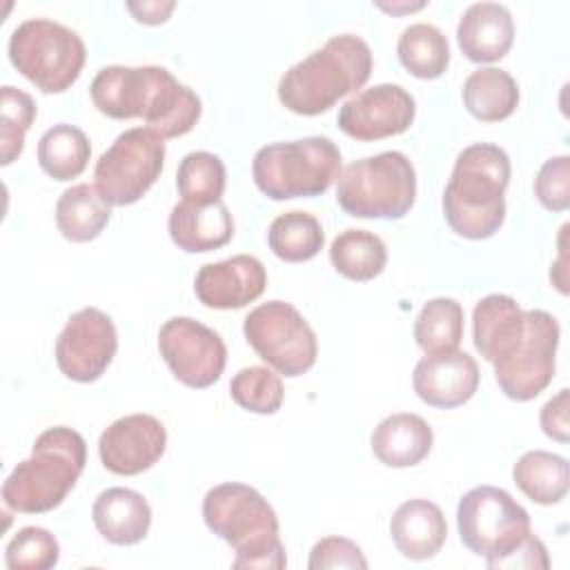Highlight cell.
Instances as JSON below:
<instances>
[{
    "instance_id": "6da1fadb",
    "label": "cell",
    "mask_w": 570,
    "mask_h": 570,
    "mask_svg": "<svg viewBox=\"0 0 570 570\" xmlns=\"http://www.w3.org/2000/svg\"><path fill=\"white\" fill-rule=\"evenodd\" d=\"M510 183V158L492 142L465 147L443 189V216L454 234L483 240L494 236L505 220V189Z\"/></svg>"
},
{
    "instance_id": "7a4b0ae2",
    "label": "cell",
    "mask_w": 570,
    "mask_h": 570,
    "mask_svg": "<svg viewBox=\"0 0 570 570\" xmlns=\"http://www.w3.org/2000/svg\"><path fill=\"white\" fill-rule=\"evenodd\" d=\"M372 73V49L354 36H332L321 49L292 65L278 80V100L298 116H318L338 98L361 89Z\"/></svg>"
},
{
    "instance_id": "3957f363",
    "label": "cell",
    "mask_w": 570,
    "mask_h": 570,
    "mask_svg": "<svg viewBox=\"0 0 570 570\" xmlns=\"http://www.w3.org/2000/svg\"><path fill=\"white\" fill-rule=\"evenodd\" d=\"M203 519L234 548V568L283 570L287 566L278 517L256 488L234 481L212 488L203 499Z\"/></svg>"
},
{
    "instance_id": "277c9868",
    "label": "cell",
    "mask_w": 570,
    "mask_h": 570,
    "mask_svg": "<svg viewBox=\"0 0 570 570\" xmlns=\"http://www.w3.org/2000/svg\"><path fill=\"white\" fill-rule=\"evenodd\" d=\"M87 463L85 439L65 425L45 430L31 456L20 461L2 483L7 508L24 514H42L58 508L76 485Z\"/></svg>"
},
{
    "instance_id": "5b68a950",
    "label": "cell",
    "mask_w": 570,
    "mask_h": 570,
    "mask_svg": "<svg viewBox=\"0 0 570 570\" xmlns=\"http://www.w3.org/2000/svg\"><path fill=\"white\" fill-rule=\"evenodd\" d=\"M256 187L272 200L314 198L341 176V151L327 136L261 147L252 160Z\"/></svg>"
},
{
    "instance_id": "8992f818",
    "label": "cell",
    "mask_w": 570,
    "mask_h": 570,
    "mask_svg": "<svg viewBox=\"0 0 570 570\" xmlns=\"http://www.w3.org/2000/svg\"><path fill=\"white\" fill-rule=\"evenodd\" d=\"M414 198L416 174L401 151L358 158L336 180V203L356 218H403Z\"/></svg>"
},
{
    "instance_id": "52a82bcc",
    "label": "cell",
    "mask_w": 570,
    "mask_h": 570,
    "mask_svg": "<svg viewBox=\"0 0 570 570\" xmlns=\"http://www.w3.org/2000/svg\"><path fill=\"white\" fill-rule=\"evenodd\" d=\"M85 58L82 38L56 20L29 18L9 38L11 65L45 94L67 91L78 80Z\"/></svg>"
},
{
    "instance_id": "ba28073f",
    "label": "cell",
    "mask_w": 570,
    "mask_h": 570,
    "mask_svg": "<svg viewBox=\"0 0 570 570\" xmlns=\"http://www.w3.org/2000/svg\"><path fill=\"white\" fill-rule=\"evenodd\" d=\"M461 543L485 563H494L514 550L532 530L530 514L505 490L479 485L468 490L456 505Z\"/></svg>"
},
{
    "instance_id": "9c48e42d",
    "label": "cell",
    "mask_w": 570,
    "mask_h": 570,
    "mask_svg": "<svg viewBox=\"0 0 570 570\" xmlns=\"http://www.w3.org/2000/svg\"><path fill=\"white\" fill-rule=\"evenodd\" d=\"M165 165V138L149 127L122 131L94 167V187L111 207L140 200Z\"/></svg>"
},
{
    "instance_id": "30bf717a",
    "label": "cell",
    "mask_w": 570,
    "mask_h": 570,
    "mask_svg": "<svg viewBox=\"0 0 570 570\" xmlns=\"http://www.w3.org/2000/svg\"><path fill=\"white\" fill-rule=\"evenodd\" d=\"M243 332L252 350L278 374L301 376L316 363V334L303 314L285 301L254 307L245 316Z\"/></svg>"
},
{
    "instance_id": "8fae6325",
    "label": "cell",
    "mask_w": 570,
    "mask_h": 570,
    "mask_svg": "<svg viewBox=\"0 0 570 570\" xmlns=\"http://www.w3.org/2000/svg\"><path fill=\"white\" fill-rule=\"evenodd\" d=\"M559 323L546 309L525 312V334L519 347L494 365V379L501 392L512 401H532L554 376V356L559 347Z\"/></svg>"
},
{
    "instance_id": "7c38bea8",
    "label": "cell",
    "mask_w": 570,
    "mask_h": 570,
    "mask_svg": "<svg viewBox=\"0 0 570 570\" xmlns=\"http://www.w3.org/2000/svg\"><path fill=\"white\" fill-rule=\"evenodd\" d=\"M158 350L171 374L194 390L214 385L227 363L220 334L189 316H174L163 323Z\"/></svg>"
},
{
    "instance_id": "4fadbf2b",
    "label": "cell",
    "mask_w": 570,
    "mask_h": 570,
    "mask_svg": "<svg viewBox=\"0 0 570 570\" xmlns=\"http://www.w3.org/2000/svg\"><path fill=\"white\" fill-rule=\"evenodd\" d=\"M118 350L111 316L98 307H82L69 316L56 341L60 372L78 383H91L105 374Z\"/></svg>"
},
{
    "instance_id": "5bb4252c",
    "label": "cell",
    "mask_w": 570,
    "mask_h": 570,
    "mask_svg": "<svg viewBox=\"0 0 570 570\" xmlns=\"http://www.w3.org/2000/svg\"><path fill=\"white\" fill-rule=\"evenodd\" d=\"M416 114L407 89L381 82L363 89L338 109V129L356 140H381L403 134Z\"/></svg>"
},
{
    "instance_id": "9a60e30c",
    "label": "cell",
    "mask_w": 570,
    "mask_h": 570,
    "mask_svg": "<svg viewBox=\"0 0 570 570\" xmlns=\"http://www.w3.org/2000/svg\"><path fill=\"white\" fill-rule=\"evenodd\" d=\"M167 448V430L151 414H127L102 430L98 456L102 465L120 476L149 470Z\"/></svg>"
},
{
    "instance_id": "2e32d148",
    "label": "cell",
    "mask_w": 570,
    "mask_h": 570,
    "mask_svg": "<svg viewBox=\"0 0 570 570\" xmlns=\"http://www.w3.org/2000/svg\"><path fill=\"white\" fill-rule=\"evenodd\" d=\"M267 285V272L256 256L236 254L207 263L194 278L196 298L212 309H240L256 301Z\"/></svg>"
},
{
    "instance_id": "e0dca14e",
    "label": "cell",
    "mask_w": 570,
    "mask_h": 570,
    "mask_svg": "<svg viewBox=\"0 0 570 570\" xmlns=\"http://www.w3.org/2000/svg\"><path fill=\"white\" fill-rule=\"evenodd\" d=\"M479 365L461 350L425 354L412 372L416 396L432 407H456L468 403L479 387Z\"/></svg>"
},
{
    "instance_id": "ac0fdd59",
    "label": "cell",
    "mask_w": 570,
    "mask_h": 570,
    "mask_svg": "<svg viewBox=\"0 0 570 570\" xmlns=\"http://www.w3.org/2000/svg\"><path fill=\"white\" fill-rule=\"evenodd\" d=\"M165 67H102L91 80L89 94L96 109L114 120L142 118Z\"/></svg>"
},
{
    "instance_id": "d6986e66",
    "label": "cell",
    "mask_w": 570,
    "mask_h": 570,
    "mask_svg": "<svg viewBox=\"0 0 570 570\" xmlns=\"http://www.w3.org/2000/svg\"><path fill=\"white\" fill-rule=\"evenodd\" d=\"M525 334V312L512 296L488 294L472 312V341L488 363L508 358Z\"/></svg>"
},
{
    "instance_id": "ffe728a7",
    "label": "cell",
    "mask_w": 570,
    "mask_h": 570,
    "mask_svg": "<svg viewBox=\"0 0 570 570\" xmlns=\"http://www.w3.org/2000/svg\"><path fill=\"white\" fill-rule=\"evenodd\" d=\"M514 40V20L505 4L474 2L456 24V42L472 62L501 60Z\"/></svg>"
},
{
    "instance_id": "44dd1931",
    "label": "cell",
    "mask_w": 570,
    "mask_h": 570,
    "mask_svg": "<svg viewBox=\"0 0 570 570\" xmlns=\"http://www.w3.org/2000/svg\"><path fill=\"white\" fill-rule=\"evenodd\" d=\"M169 236L189 254H203L227 245L234 236V220L223 200L189 203L180 200L169 212Z\"/></svg>"
},
{
    "instance_id": "7402d4cb",
    "label": "cell",
    "mask_w": 570,
    "mask_h": 570,
    "mask_svg": "<svg viewBox=\"0 0 570 570\" xmlns=\"http://www.w3.org/2000/svg\"><path fill=\"white\" fill-rule=\"evenodd\" d=\"M390 534L396 550L412 561L432 559L448 539V523L441 508L428 499L401 503L390 519Z\"/></svg>"
},
{
    "instance_id": "603a6c76",
    "label": "cell",
    "mask_w": 570,
    "mask_h": 570,
    "mask_svg": "<svg viewBox=\"0 0 570 570\" xmlns=\"http://www.w3.org/2000/svg\"><path fill=\"white\" fill-rule=\"evenodd\" d=\"M91 519L109 543L134 546L149 532L151 508L147 499L131 488H107L96 497Z\"/></svg>"
},
{
    "instance_id": "cb8c5ba5",
    "label": "cell",
    "mask_w": 570,
    "mask_h": 570,
    "mask_svg": "<svg viewBox=\"0 0 570 570\" xmlns=\"http://www.w3.org/2000/svg\"><path fill=\"white\" fill-rule=\"evenodd\" d=\"M370 443L374 456L387 468H412L430 454L434 434L423 416L399 412L374 428Z\"/></svg>"
},
{
    "instance_id": "d4e9b609",
    "label": "cell",
    "mask_w": 570,
    "mask_h": 570,
    "mask_svg": "<svg viewBox=\"0 0 570 570\" xmlns=\"http://www.w3.org/2000/svg\"><path fill=\"white\" fill-rule=\"evenodd\" d=\"M111 218V205L94 185L80 183L65 189L56 203L58 232L71 243H87L100 236Z\"/></svg>"
},
{
    "instance_id": "484cf974",
    "label": "cell",
    "mask_w": 570,
    "mask_h": 570,
    "mask_svg": "<svg viewBox=\"0 0 570 570\" xmlns=\"http://www.w3.org/2000/svg\"><path fill=\"white\" fill-rule=\"evenodd\" d=\"M461 96L465 109L474 118L483 122H499L517 109L519 85L505 69L481 67L465 78Z\"/></svg>"
},
{
    "instance_id": "4316f807",
    "label": "cell",
    "mask_w": 570,
    "mask_h": 570,
    "mask_svg": "<svg viewBox=\"0 0 570 570\" xmlns=\"http://www.w3.org/2000/svg\"><path fill=\"white\" fill-rule=\"evenodd\" d=\"M512 479L528 499L539 505H552L568 494L570 470L561 454L530 450L514 463Z\"/></svg>"
},
{
    "instance_id": "83f0119b",
    "label": "cell",
    "mask_w": 570,
    "mask_h": 570,
    "mask_svg": "<svg viewBox=\"0 0 570 570\" xmlns=\"http://www.w3.org/2000/svg\"><path fill=\"white\" fill-rule=\"evenodd\" d=\"M91 145L82 129L60 122L49 127L38 140V165L56 180L80 176L89 163Z\"/></svg>"
},
{
    "instance_id": "f1b7e54d",
    "label": "cell",
    "mask_w": 570,
    "mask_h": 570,
    "mask_svg": "<svg viewBox=\"0 0 570 570\" xmlns=\"http://www.w3.org/2000/svg\"><path fill=\"white\" fill-rule=\"evenodd\" d=\"M401 65L421 80H432L445 73L450 65V45L445 33L428 22H414L403 29L396 42Z\"/></svg>"
},
{
    "instance_id": "f546056e",
    "label": "cell",
    "mask_w": 570,
    "mask_h": 570,
    "mask_svg": "<svg viewBox=\"0 0 570 570\" xmlns=\"http://www.w3.org/2000/svg\"><path fill=\"white\" fill-rule=\"evenodd\" d=\"M334 269L350 281H372L385 269V243L367 229H345L330 245Z\"/></svg>"
},
{
    "instance_id": "4dcf8cb0",
    "label": "cell",
    "mask_w": 570,
    "mask_h": 570,
    "mask_svg": "<svg viewBox=\"0 0 570 570\" xmlns=\"http://www.w3.org/2000/svg\"><path fill=\"white\" fill-rule=\"evenodd\" d=\"M267 243L274 256L281 261L303 263L323 249L325 234L316 216L303 209H292L272 220Z\"/></svg>"
},
{
    "instance_id": "1f68e13d",
    "label": "cell",
    "mask_w": 570,
    "mask_h": 570,
    "mask_svg": "<svg viewBox=\"0 0 570 570\" xmlns=\"http://www.w3.org/2000/svg\"><path fill=\"white\" fill-rule=\"evenodd\" d=\"M463 338V307L454 298L428 301L414 321V341L425 354L452 352Z\"/></svg>"
},
{
    "instance_id": "d6a6232c",
    "label": "cell",
    "mask_w": 570,
    "mask_h": 570,
    "mask_svg": "<svg viewBox=\"0 0 570 570\" xmlns=\"http://www.w3.org/2000/svg\"><path fill=\"white\" fill-rule=\"evenodd\" d=\"M227 183L223 160L212 151H189L176 171V187L183 200L214 203L220 200Z\"/></svg>"
},
{
    "instance_id": "836d02e7",
    "label": "cell",
    "mask_w": 570,
    "mask_h": 570,
    "mask_svg": "<svg viewBox=\"0 0 570 570\" xmlns=\"http://www.w3.org/2000/svg\"><path fill=\"white\" fill-rule=\"evenodd\" d=\"M229 394L236 405L254 414H274L283 405V381L269 367L249 365L234 374L229 381Z\"/></svg>"
},
{
    "instance_id": "e575fe53",
    "label": "cell",
    "mask_w": 570,
    "mask_h": 570,
    "mask_svg": "<svg viewBox=\"0 0 570 570\" xmlns=\"http://www.w3.org/2000/svg\"><path fill=\"white\" fill-rule=\"evenodd\" d=\"M36 118L33 98L11 85L2 87V116H0V142L2 165H11L24 147V134Z\"/></svg>"
},
{
    "instance_id": "d590c367",
    "label": "cell",
    "mask_w": 570,
    "mask_h": 570,
    "mask_svg": "<svg viewBox=\"0 0 570 570\" xmlns=\"http://www.w3.org/2000/svg\"><path fill=\"white\" fill-rule=\"evenodd\" d=\"M60 559L56 537L38 525H27L7 543L4 561L9 570H49Z\"/></svg>"
},
{
    "instance_id": "8d00e7d4",
    "label": "cell",
    "mask_w": 570,
    "mask_h": 570,
    "mask_svg": "<svg viewBox=\"0 0 570 570\" xmlns=\"http://www.w3.org/2000/svg\"><path fill=\"white\" fill-rule=\"evenodd\" d=\"M534 196L550 212H566L570 207V158H548L534 178Z\"/></svg>"
},
{
    "instance_id": "74e56055",
    "label": "cell",
    "mask_w": 570,
    "mask_h": 570,
    "mask_svg": "<svg viewBox=\"0 0 570 570\" xmlns=\"http://www.w3.org/2000/svg\"><path fill=\"white\" fill-rule=\"evenodd\" d=\"M309 570H330V568H352V570H365L367 559L363 557L361 548L345 539V537H325L314 543L309 550Z\"/></svg>"
},
{
    "instance_id": "f35d334b",
    "label": "cell",
    "mask_w": 570,
    "mask_h": 570,
    "mask_svg": "<svg viewBox=\"0 0 570 570\" xmlns=\"http://www.w3.org/2000/svg\"><path fill=\"white\" fill-rule=\"evenodd\" d=\"M548 566H550V559H548V550H546L543 541L530 532L514 550H510L505 557L497 559L488 568H492V570H546Z\"/></svg>"
},
{
    "instance_id": "ab89813d",
    "label": "cell",
    "mask_w": 570,
    "mask_h": 570,
    "mask_svg": "<svg viewBox=\"0 0 570 570\" xmlns=\"http://www.w3.org/2000/svg\"><path fill=\"white\" fill-rule=\"evenodd\" d=\"M541 430L559 441V443H568L570 434H568V390H559L557 396H552L543 407H541Z\"/></svg>"
},
{
    "instance_id": "60d3db41",
    "label": "cell",
    "mask_w": 570,
    "mask_h": 570,
    "mask_svg": "<svg viewBox=\"0 0 570 570\" xmlns=\"http://www.w3.org/2000/svg\"><path fill=\"white\" fill-rule=\"evenodd\" d=\"M176 2L171 0H142V2H127V9L134 13V18L138 22H145V24H163L169 13L174 11Z\"/></svg>"
},
{
    "instance_id": "b9f144b4",
    "label": "cell",
    "mask_w": 570,
    "mask_h": 570,
    "mask_svg": "<svg viewBox=\"0 0 570 570\" xmlns=\"http://www.w3.org/2000/svg\"><path fill=\"white\" fill-rule=\"evenodd\" d=\"M379 7L385 9V11L399 13V11H414V9H421V7H425V2H414V4H407V2H403V4H381V2H379Z\"/></svg>"
}]
</instances>
